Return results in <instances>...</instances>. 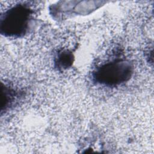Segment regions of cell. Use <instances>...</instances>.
Masks as SVG:
<instances>
[{
  "mask_svg": "<svg viewBox=\"0 0 154 154\" xmlns=\"http://www.w3.org/2000/svg\"><path fill=\"white\" fill-rule=\"evenodd\" d=\"M32 13L27 5L17 4L11 7L1 17V32L8 36L23 35L29 27Z\"/></svg>",
  "mask_w": 154,
  "mask_h": 154,
  "instance_id": "cell-2",
  "label": "cell"
},
{
  "mask_svg": "<svg viewBox=\"0 0 154 154\" xmlns=\"http://www.w3.org/2000/svg\"><path fill=\"white\" fill-rule=\"evenodd\" d=\"M132 73V67L128 60L116 58L97 67L93 76L99 84L116 86L128 81Z\"/></svg>",
  "mask_w": 154,
  "mask_h": 154,
  "instance_id": "cell-1",
  "label": "cell"
}]
</instances>
